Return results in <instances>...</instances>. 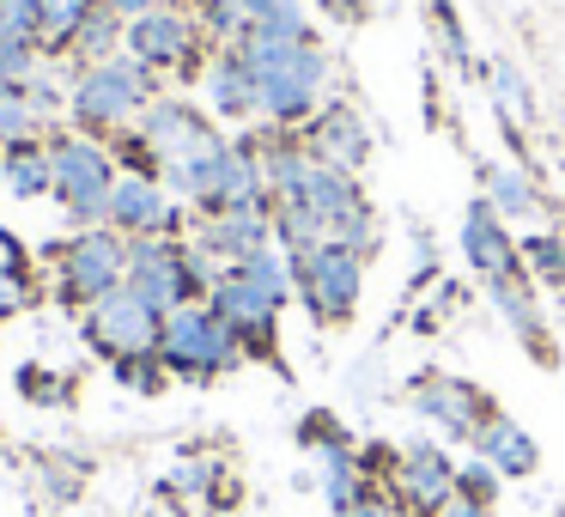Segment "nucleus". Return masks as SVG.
Here are the masks:
<instances>
[{"instance_id": "obj_1", "label": "nucleus", "mask_w": 565, "mask_h": 517, "mask_svg": "<svg viewBox=\"0 0 565 517\" xmlns=\"http://www.w3.org/2000/svg\"><path fill=\"white\" fill-rule=\"evenodd\" d=\"M237 50H244L249 74H256V123L298 135V128L322 110L329 55H322L317 43H274V38H256V31H244Z\"/></svg>"}, {"instance_id": "obj_2", "label": "nucleus", "mask_w": 565, "mask_h": 517, "mask_svg": "<svg viewBox=\"0 0 565 517\" xmlns=\"http://www.w3.org/2000/svg\"><path fill=\"white\" fill-rule=\"evenodd\" d=\"M152 98H164V74L147 67L140 55L116 50L110 62H92L67 80V123H74L79 135L110 140V135H122V128H135Z\"/></svg>"}, {"instance_id": "obj_3", "label": "nucleus", "mask_w": 565, "mask_h": 517, "mask_svg": "<svg viewBox=\"0 0 565 517\" xmlns=\"http://www.w3.org/2000/svg\"><path fill=\"white\" fill-rule=\"evenodd\" d=\"M50 147V196L62 201V213L86 232V225H110V189H116V152L98 135L79 128H55L43 135Z\"/></svg>"}, {"instance_id": "obj_4", "label": "nucleus", "mask_w": 565, "mask_h": 517, "mask_svg": "<svg viewBox=\"0 0 565 517\" xmlns=\"http://www.w3.org/2000/svg\"><path fill=\"white\" fill-rule=\"evenodd\" d=\"M159 359H164V371L183 378V383H213V378H225L232 366H244V341H237L232 323L201 298V305H183V310L164 317Z\"/></svg>"}, {"instance_id": "obj_5", "label": "nucleus", "mask_w": 565, "mask_h": 517, "mask_svg": "<svg viewBox=\"0 0 565 517\" xmlns=\"http://www.w3.org/2000/svg\"><path fill=\"white\" fill-rule=\"evenodd\" d=\"M292 286H298V298H305L317 329H341V323H353L359 293H365V256L353 244H334V238L317 250H298Z\"/></svg>"}, {"instance_id": "obj_6", "label": "nucleus", "mask_w": 565, "mask_h": 517, "mask_svg": "<svg viewBox=\"0 0 565 517\" xmlns=\"http://www.w3.org/2000/svg\"><path fill=\"white\" fill-rule=\"evenodd\" d=\"M50 262H55V298L62 305L74 310L98 305L104 293H116L128 281V238L116 225H86L62 250H50Z\"/></svg>"}, {"instance_id": "obj_7", "label": "nucleus", "mask_w": 565, "mask_h": 517, "mask_svg": "<svg viewBox=\"0 0 565 517\" xmlns=\"http://www.w3.org/2000/svg\"><path fill=\"white\" fill-rule=\"evenodd\" d=\"M135 128H140V140L152 147V159H159V177L183 171V165H195V159H213L220 147H232L225 128L213 123L207 110H195L189 98H152Z\"/></svg>"}, {"instance_id": "obj_8", "label": "nucleus", "mask_w": 565, "mask_h": 517, "mask_svg": "<svg viewBox=\"0 0 565 517\" xmlns=\"http://www.w3.org/2000/svg\"><path fill=\"white\" fill-rule=\"evenodd\" d=\"M128 55H140L147 67H159V74H201L207 67V31L195 25V13L189 7H177V0H164V7H152V13L128 19V38H122Z\"/></svg>"}, {"instance_id": "obj_9", "label": "nucleus", "mask_w": 565, "mask_h": 517, "mask_svg": "<svg viewBox=\"0 0 565 517\" xmlns=\"http://www.w3.org/2000/svg\"><path fill=\"white\" fill-rule=\"evenodd\" d=\"M79 335H86L92 347H98L104 359H140V354H159V335H164V317L147 305L140 293H128V286H116V293H104L98 305H86V317H79Z\"/></svg>"}, {"instance_id": "obj_10", "label": "nucleus", "mask_w": 565, "mask_h": 517, "mask_svg": "<svg viewBox=\"0 0 565 517\" xmlns=\"http://www.w3.org/2000/svg\"><path fill=\"white\" fill-rule=\"evenodd\" d=\"M128 293H140L159 317L183 305H201L195 286H189V268H183V238H128Z\"/></svg>"}, {"instance_id": "obj_11", "label": "nucleus", "mask_w": 565, "mask_h": 517, "mask_svg": "<svg viewBox=\"0 0 565 517\" xmlns=\"http://www.w3.org/2000/svg\"><path fill=\"white\" fill-rule=\"evenodd\" d=\"M207 305L237 329L244 359H280V305H274V298L262 293L256 281H244L237 268H225L220 286L207 293Z\"/></svg>"}, {"instance_id": "obj_12", "label": "nucleus", "mask_w": 565, "mask_h": 517, "mask_svg": "<svg viewBox=\"0 0 565 517\" xmlns=\"http://www.w3.org/2000/svg\"><path fill=\"white\" fill-rule=\"evenodd\" d=\"M390 481H395V499H402L414 517H438L444 505L456 499V463H450V456H444L431 439L395 451Z\"/></svg>"}, {"instance_id": "obj_13", "label": "nucleus", "mask_w": 565, "mask_h": 517, "mask_svg": "<svg viewBox=\"0 0 565 517\" xmlns=\"http://www.w3.org/2000/svg\"><path fill=\"white\" fill-rule=\"evenodd\" d=\"M414 408H419V420H431L438 432H450V439H462V444H475L480 420L492 414L487 395L468 378H450V371H426V378L414 383Z\"/></svg>"}, {"instance_id": "obj_14", "label": "nucleus", "mask_w": 565, "mask_h": 517, "mask_svg": "<svg viewBox=\"0 0 565 517\" xmlns=\"http://www.w3.org/2000/svg\"><path fill=\"white\" fill-rule=\"evenodd\" d=\"M201 92H207V116L213 123H256V74H249L244 50L220 43L201 67Z\"/></svg>"}, {"instance_id": "obj_15", "label": "nucleus", "mask_w": 565, "mask_h": 517, "mask_svg": "<svg viewBox=\"0 0 565 517\" xmlns=\"http://www.w3.org/2000/svg\"><path fill=\"white\" fill-rule=\"evenodd\" d=\"M462 256H468V268H475L480 281H504V274L523 268L511 225L499 220V208H492L487 196L468 201V213H462Z\"/></svg>"}, {"instance_id": "obj_16", "label": "nucleus", "mask_w": 565, "mask_h": 517, "mask_svg": "<svg viewBox=\"0 0 565 517\" xmlns=\"http://www.w3.org/2000/svg\"><path fill=\"white\" fill-rule=\"evenodd\" d=\"M298 135H305L310 152H317V159H329L334 171H353L359 177V165L371 159V128L359 123V110H347V104H322V110L310 116Z\"/></svg>"}, {"instance_id": "obj_17", "label": "nucleus", "mask_w": 565, "mask_h": 517, "mask_svg": "<svg viewBox=\"0 0 565 517\" xmlns=\"http://www.w3.org/2000/svg\"><path fill=\"white\" fill-rule=\"evenodd\" d=\"M492 305H499V317L516 329V341L529 347V354L541 359V366H553V341H547V323H541V305H535V286H529V274H504V281H487Z\"/></svg>"}, {"instance_id": "obj_18", "label": "nucleus", "mask_w": 565, "mask_h": 517, "mask_svg": "<svg viewBox=\"0 0 565 517\" xmlns=\"http://www.w3.org/2000/svg\"><path fill=\"white\" fill-rule=\"evenodd\" d=\"M475 456H487L499 475H535V463H541V451H535V439H529L523 426H516L511 414H499L492 408L487 420H480V432H475Z\"/></svg>"}, {"instance_id": "obj_19", "label": "nucleus", "mask_w": 565, "mask_h": 517, "mask_svg": "<svg viewBox=\"0 0 565 517\" xmlns=\"http://www.w3.org/2000/svg\"><path fill=\"white\" fill-rule=\"evenodd\" d=\"M122 38H128V19L122 13H110V7H92L86 13V25L74 31V50H67V62H74V74L79 67H92V62H110L116 50H122Z\"/></svg>"}, {"instance_id": "obj_20", "label": "nucleus", "mask_w": 565, "mask_h": 517, "mask_svg": "<svg viewBox=\"0 0 565 517\" xmlns=\"http://www.w3.org/2000/svg\"><path fill=\"white\" fill-rule=\"evenodd\" d=\"M0 183L13 189L19 201L50 196V147L43 140H19V147L0 152Z\"/></svg>"}, {"instance_id": "obj_21", "label": "nucleus", "mask_w": 565, "mask_h": 517, "mask_svg": "<svg viewBox=\"0 0 565 517\" xmlns=\"http://www.w3.org/2000/svg\"><path fill=\"white\" fill-rule=\"evenodd\" d=\"M256 38H274V43H317V25H310L305 0H249V25Z\"/></svg>"}, {"instance_id": "obj_22", "label": "nucleus", "mask_w": 565, "mask_h": 517, "mask_svg": "<svg viewBox=\"0 0 565 517\" xmlns=\"http://www.w3.org/2000/svg\"><path fill=\"white\" fill-rule=\"evenodd\" d=\"M98 7V0H38V50L50 55H62L67 62V50H74V31L86 25V13Z\"/></svg>"}, {"instance_id": "obj_23", "label": "nucleus", "mask_w": 565, "mask_h": 517, "mask_svg": "<svg viewBox=\"0 0 565 517\" xmlns=\"http://www.w3.org/2000/svg\"><path fill=\"white\" fill-rule=\"evenodd\" d=\"M480 183H487V201L499 208V220H535V213H541L535 183H529L523 171H511V165H487Z\"/></svg>"}, {"instance_id": "obj_24", "label": "nucleus", "mask_w": 565, "mask_h": 517, "mask_svg": "<svg viewBox=\"0 0 565 517\" xmlns=\"http://www.w3.org/2000/svg\"><path fill=\"white\" fill-rule=\"evenodd\" d=\"M19 140H43V110L31 98V86L0 80V147H19Z\"/></svg>"}, {"instance_id": "obj_25", "label": "nucleus", "mask_w": 565, "mask_h": 517, "mask_svg": "<svg viewBox=\"0 0 565 517\" xmlns=\"http://www.w3.org/2000/svg\"><path fill=\"white\" fill-rule=\"evenodd\" d=\"M516 256H523V274H535V281H547V286H565V238L559 232L523 238Z\"/></svg>"}, {"instance_id": "obj_26", "label": "nucleus", "mask_w": 565, "mask_h": 517, "mask_svg": "<svg viewBox=\"0 0 565 517\" xmlns=\"http://www.w3.org/2000/svg\"><path fill=\"white\" fill-rule=\"evenodd\" d=\"M43 62H50V55L38 50V38L0 31V80H7V86H31V80L43 74Z\"/></svg>"}, {"instance_id": "obj_27", "label": "nucleus", "mask_w": 565, "mask_h": 517, "mask_svg": "<svg viewBox=\"0 0 565 517\" xmlns=\"http://www.w3.org/2000/svg\"><path fill=\"white\" fill-rule=\"evenodd\" d=\"M487 86H492V104H499L504 123H529V86L516 74V62H487Z\"/></svg>"}, {"instance_id": "obj_28", "label": "nucleus", "mask_w": 565, "mask_h": 517, "mask_svg": "<svg viewBox=\"0 0 565 517\" xmlns=\"http://www.w3.org/2000/svg\"><path fill=\"white\" fill-rule=\"evenodd\" d=\"M456 499H468V505H492V499H499V468H492L487 456L462 463V468H456Z\"/></svg>"}, {"instance_id": "obj_29", "label": "nucleus", "mask_w": 565, "mask_h": 517, "mask_svg": "<svg viewBox=\"0 0 565 517\" xmlns=\"http://www.w3.org/2000/svg\"><path fill=\"white\" fill-rule=\"evenodd\" d=\"M116 378H122L128 390H140V395H159L164 383H171V371H164L159 354H140V359H116Z\"/></svg>"}, {"instance_id": "obj_30", "label": "nucleus", "mask_w": 565, "mask_h": 517, "mask_svg": "<svg viewBox=\"0 0 565 517\" xmlns=\"http://www.w3.org/2000/svg\"><path fill=\"white\" fill-rule=\"evenodd\" d=\"M19 390H25L31 402H50V408L67 402V378H55V371H43V366H25V371H19Z\"/></svg>"}, {"instance_id": "obj_31", "label": "nucleus", "mask_w": 565, "mask_h": 517, "mask_svg": "<svg viewBox=\"0 0 565 517\" xmlns=\"http://www.w3.org/2000/svg\"><path fill=\"white\" fill-rule=\"evenodd\" d=\"M213 487H220V468H213V463H177L171 468V493H183V499L213 493Z\"/></svg>"}, {"instance_id": "obj_32", "label": "nucleus", "mask_w": 565, "mask_h": 517, "mask_svg": "<svg viewBox=\"0 0 565 517\" xmlns=\"http://www.w3.org/2000/svg\"><path fill=\"white\" fill-rule=\"evenodd\" d=\"M431 25H438V43H444V55H450L456 67H468V38H462V25H456V13L444 7V0L431 7Z\"/></svg>"}, {"instance_id": "obj_33", "label": "nucleus", "mask_w": 565, "mask_h": 517, "mask_svg": "<svg viewBox=\"0 0 565 517\" xmlns=\"http://www.w3.org/2000/svg\"><path fill=\"white\" fill-rule=\"evenodd\" d=\"M38 298V286H31V274H0V323L19 317V310Z\"/></svg>"}, {"instance_id": "obj_34", "label": "nucleus", "mask_w": 565, "mask_h": 517, "mask_svg": "<svg viewBox=\"0 0 565 517\" xmlns=\"http://www.w3.org/2000/svg\"><path fill=\"white\" fill-rule=\"evenodd\" d=\"M298 439H305L310 451H322V444H347V432H341V420H334V414H305V420H298Z\"/></svg>"}, {"instance_id": "obj_35", "label": "nucleus", "mask_w": 565, "mask_h": 517, "mask_svg": "<svg viewBox=\"0 0 565 517\" xmlns=\"http://www.w3.org/2000/svg\"><path fill=\"white\" fill-rule=\"evenodd\" d=\"M0 31L38 38V0H0Z\"/></svg>"}, {"instance_id": "obj_36", "label": "nucleus", "mask_w": 565, "mask_h": 517, "mask_svg": "<svg viewBox=\"0 0 565 517\" xmlns=\"http://www.w3.org/2000/svg\"><path fill=\"white\" fill-rule=\"evenodd\" d=\"M0 274H31V250H25V238H13L7 225H0Z\"/></svg>"}, {"instance_id": "obj_37", "label": "nucleus", "mask_w": 565, "mask_h": 517, "mask_svg": "<svg viewBox=\"0 0 565 517\" xmlns=\"http://www.w3.org/2000/svg\"><path fill=\"white\" fill-rule=\"evenodd\" d=\"M317 7L334 19V25H359V19H365V0H317Z\"/></svg>"}, {"instance_id": "obj_38", "label": "nucleus", "mask_w": 565, "mask_h": 517, "mask_svg": "<svg viewBox=\"0 0 565 517\" xmlns=\"http://www.w3.org/2000/svg\"><path fill=\"white\" fill-rule=\"evenodd\" d=\"M347 517H407V511H402L395 499H383V493H371V499H365V505H353Z\"/></svg>"}, {"instance_id": "obj_39", "label": "nucleus", "mask_w": 565, "mask_h": 517, "mask_svg": "<svg viewBox=\"0 0 565 517\" xmlns=\"http://www.w3.org/2000/svg\"><path fill=\"white\" fill-rule=\"evenodd\" d=\"M110 13H122V19H140V13H152V7H164V0H104Z\"/></svg>"}, {"instance_id": "obj_40", "label": "nucleus", "mask_w": 565, "mask_h": 517, "mask_svg": "<svg viewBox=\"0 0 565 517\" xmlns=\"http://www.w3.org/2000/svg\"><path fill=\"white\" fill-rule=\"evenodd\" d=\"M438 517H499V511H492V505H468V499H450V505H444Z\"/></svg>"}, {"instance_id": "obj_41", "label": "nucleus", "mask_w": 565, "mask_h": 517, "mask_svg": "<svg viewBox=\"0 0 565 517\" xmlns=\"http://www.w3.org/2000/svg\"><path fill=\"white\" fill-rule=\"evenodd\" d=\"M0 152H7V147H0Z\"/></svg>"}]
</instances>
